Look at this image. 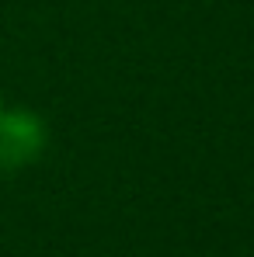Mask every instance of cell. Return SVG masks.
Here are the masks:
<instances>
[{"instance_id":"7a4b0ae2","label":"cell","mask_w":254,"mask_h":257,"mask_svg":"<svg viewBox=\"0 0 254 257\" xmlns=\"http://www.w3.org/2000/svg\"><path fill=\"white\" fill-rule=\"evenodd\" d=\"M0 111H4V104H0Z\"/></svg>"},{"instance_id":"6da1fadb","label":"cell","mask_w":254,"mask_h":257,"mask_svg":"<svg viewBox=\"0 0 254 257\" xmlns=\"http://www.w3.org/2000/svg\"><path fill=\"white\" fill-rule=\"evenodd\" d=\"M45 150V122L28 111H0V174H18L21 167L35 164Z\"/></svg>"}]
</instances>
